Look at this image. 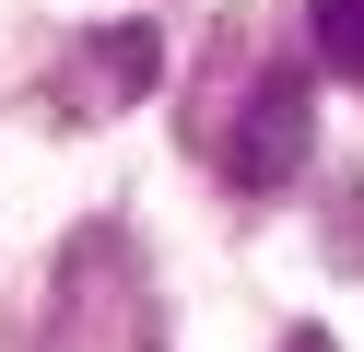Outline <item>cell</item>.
I'll return each mask as SVG.
<instances>
[{"label":"cell","mask_w":364,"mask_h":352,"mask_svg":"<svg viewBox=\"0 0 364 352\" xmlns=\"http://www.w3.org/2000/svg\"><path fill=\"white\" fill-rule=\"evenodd\" d=\"M153 70H165V36H153V23H95V36L59 59V117H118V106H141Z\"/></svg>","instance_id":"cell-3"},{"label":"cell","mask_w":364,"mask_h":352,"mask_svg":"<svg viewBox=\"0 0 364 352\" xmlns=\"http://www.w3.org/2000/svg\"><path fill=\"white\" fill-rule=\"evenodd\" d=\"M153 294H141V247L118 223H82L71 258H59V294H48V341H153Z\"/></svg>","instance_id":"cell-1"},{"label":"cell","mask_w":364,"mask_h":352,"mask_svg":"<svg viewBox=\"0 0 364 352\" xmlns=\"http://www.w3.org/2000/svg\"><path fill=\"white\" fill-rule=\"evenodd\" d=\"M306 36H317V59H329V70H353V82H364V0H306Z\"/></svg>","instance_id":"cell-4"},{"label":"cell","mask_w":364,"mask_h":352,"mask_svg":"<svg viewBox=\"0 0 364 352\" xmlns=\"http://www.w3.org/2000/svg\"><path fill=\"white\" fill-rule=\"evenodd\" d=\"M306 141H317L306 70H259L247 106H235V141H223V188H235V200H282V188L306 176Z\"/></svg>","instance_id":"cell-2"}]
</instances>
